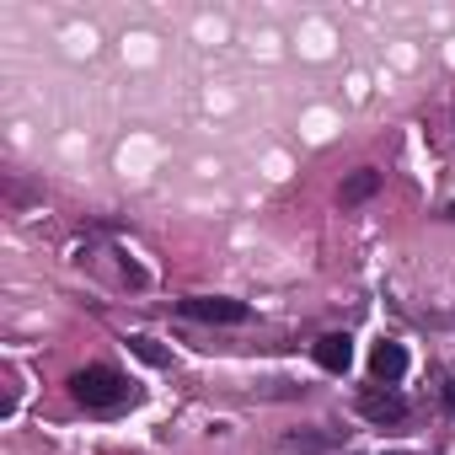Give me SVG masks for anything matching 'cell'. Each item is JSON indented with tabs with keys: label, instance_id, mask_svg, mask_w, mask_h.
<instances>
[{
	"label": "cell",
	"instance_id": "1",
	"mask_svg": "<svg viewBox=\"0 0 455 455\" xmlns=\"http://www.w3.org/2000/svg\"><path fill=\"white\" fill-rule=\"evenodd\" d=\"M70 396H76L81 407H92V412H113V407H124L134 391H129V380H124L118 370H108V364H86V370L70 375Z\"/></svg>",
	"mask_w": 455,
	"mask_h": 455
},
{
	"label": "cell",
	"instance_id": "2",
	"mask_svg": "<svg viewBox=\"0 0 455 455\" xmlns=\"http://www.w3.org/2000/svg\"><path fill=\"white\" fill-rule=\"evenodd\" d=\"M182 316H193V322H225V327H236V322H247L252 311H247L242 300H225V295H188V300H182Z\"/></svg>",
	"mask_w": 455,
	"mask_h": 455
},
{
	"label": "cell",
	"instance_id": "3",
	"mask_svg": "<svg viewBox=\"0 0 455 455\" xmlns=\"http://www.w3.org/2000/svg\"><path fill=\"white\" fill-rule=\"evenodd\" d=\"M359 412H364L370 423H402V418H407V402H402L396 391H380V386H375V391L359 396Z\"/></svg>",
	"mask_w": 455,
	"mask_h": 455
},
{
	"label": "cell",
	"instance_id": "4",
	"mask_svg": "<svg viewBox=\"0 0 455 455\" xmlns=\"http://www.w3.org/2000/svg\"><path fill=\"white\" fill-rule=\"evenodd\" d=\"M316 364H322L327 375H343V370L354 364V343H348V332H327V338H316Z\"/></svg>",
	"mask_w": 455,
	"mask_h": 455
},
{
	"label": "cell",
	"instance_id": "5",
	"mask_svg": "<svg viewBox=\"0 0 455 455\" xmlns=\"http://www.w3.org/2000/svg\"><path fill=\"white\" fill-rule=\"evenodd\" d=\"M370 375L386 380V386L402 380V375H407V348H402V343H375V354H370Z\"/></svg>",
	"mask_w": 455,
	"mask_h": 455
},
{
	"label": "cell",
	"instance_id": "6",
	"mask_svg": "<svg viewBox=\"0 0 455 455\" xmlns=\"http://www.w3.org/2000/svg\"><path fill=\"white\" fill-rule=\"evenodd\" d=\"M375 193H380V172H375V166H359V172L343 177V188H338L343 209H354V204H364V198H375Z\"/></svg>",
	"mask_w": 455,
	"mask_h": 455
},
{
	"label": "cell",
	"instance_id": "7",
	"mask_svg": "<svg viewBox=\"0 0 455 455\" xmlns=\"http://www.w3.org/2000/svg\"><path fill=\"white\" fill-rule=\"evenodd\" d=\"M129 343H134V354H140V359H150V364H166V354H161L150 338H129Z\"/></svg>",
	"mask_w": 455,
	"mask_h": 455
},
{
	"label": "cell",
	"instance_id": "8",
	"mask_svg": "<svg viewBox=\"0 0 455 455\" xmlns=\"http://www.w3.org/2000/svg\"><path fill=\"white\" fill-rule=\"evenodd\" d=\"M444 407H450V412H455V370H450V375H444Z\"/></svg>",
	"mask_w": 455,
	"mask_h": 455
},
{
	"label": "cell",
	"instance_id": "9",
	"mask_svg": "<svg viewBox=\"0 0 455 455\" xmlns=\"http://www.w3.org/2000/svg\"><path fill=\"white\" fill-rule=\"evenodd\" d=\"M450 220H455V209H450Z\"/></svg>",
	"mask_w": 455,
	"mask_h": 455
}]
</instances>
